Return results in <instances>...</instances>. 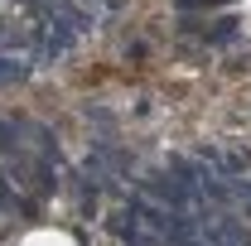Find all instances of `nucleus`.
<instances>
[{
	"label": "nucleus",
	"instance_id": "f257e3e1",
	"mask_svg": "<svg viewBox=\"0 0 251 246\" xmlns=\"http://www.w3.org/2000/svg\"><path fill=\"white\" fill-rule=\"evenodd\" d=\"M25 77H29V63L0 53V87H15V82H25Z\"/></svg>",
	"mask_w": 251,
	"mask_h": 246
},
{
	"label": "nucleus",
	"instance_id": "f03ea898",
	"mask_svg": "<svg viewBox=\"0 0 251 246\" xmlns=\"http://www.w3.org/2000/svg\"><path fill=\"white\" fill-rule=\"evenodd\" d=\"M227 39H237V20H222L208 29V44H227Z\"/></svg>",
	"mask_w": 251,
	"mask_h": 246
},
{
	"label": "nucleus",
	"instance_id": "7ed1b4c3",
	"mask_svg": "<svg viewBox=\"0 0 251 246\" xmlns=\"http://www.w3.org/2000/svg\"><path fill=\"white\" fill-rule=\"evenodd\" d=\"M15 135H20V121H0V145L15 150Z\"/></svg>",
	"mask_w": 251,
	"mask_h": 246
},
{
	"label": "nucleus",
	"instance_id": "20e7f679",
	"mask_svg": "<svg viewBox=\"0 0 251 246\" xmlns=\"http://www.w3.org/2000/svg\"><path fill=\"white\" fill-rule=\"evenodd\" d=\"M87 121H101V125H111V121H116V116H111L106 106H87Z\"/></svg>",
	"mask_w": 251,
	"mask_h": 246
},
{
	"label": "nucleus",
	"instance_id": "39448f33",
	"mask_svg": "<svg viewBox=\"0 0 251 246\" xmlns=\"http://www.w3.org/2000/svg\"><path fill=\"white\" fill-rule=\"evenodd\" d=\"M0 208H15V193H10V184H5V174H0Z\"/></svg>",
	"mask_w": 251,
	"mask_h": 246
},
{
	"label": "nucleus",
	"instance_id": "423d86ee",
	"mask_svg": "<svg viewBox=\"0 0 251 246\" xmlns=\"http://www.w3.org/2000/svg\"><path fill=\"white\" fill-rule=\"evenodd\" d=\"M10 39H15V29H10V25H5V20H0V49H5V44H10Z\"/></svg>",
	"mask_w": 251,
	"mask_h": 246
}]
</instances>
